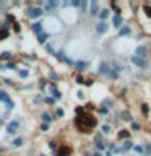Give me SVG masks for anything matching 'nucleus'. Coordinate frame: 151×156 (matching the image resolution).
Masks as SVG:
<instances>
[{
  "instance_id": "nucleus-4",
  "label": "nucleus",
  "mask_w": 151,
  "mask_h": 156,
  "mask_svg": "<svg viewBox=\"0 0 151 156\" xmlns=\"http://www.w3.org/2000/svg\"><path fill=\"white\" fill-rule=\"evenodd\" d=\"M90 15H91V16H96V15H99V3H97V2H91Z\"/></svg>"
},
{
  "instance_id": "nucleus-29",
  "label": "nucleus",
  "mask_w": 151,
  "mask_h": 156,
  "mask_svg": "<svg viewBox=\"0 0 151 156\" xmlns=\"http://www.w3.org/2000/svg\"><path fill=\"white\" fill-rule=\"evenodd\" d=\"M141 111H143L145 114H146V112H148V106H146V104H143V106H141Z\"/></svg>"
},
{
  "instance_id": "nucleus-32",
  "label": "nucleus",
  "mask_w": 151,
  "mask_h": 156,
  "mask_svg": "<svg viewBox=\"0 0 151 156\" xmlns=\"http://www.w3.org/2000/svg\"><path fill=\"white\" fill-rule=\"evenodd\" d=\"M46 102H47V104H54V99H52V98H47Z\"/></svg>"
},
{
  "instance_id": "nucleus-15",
  "label": "nucleus",
  "mask_w": 151,
  "mask_h": 156,
  "mask_svg": "<svg viewBox=\"0 0 151 156\" xmlns=\"http://www.w3.org/2000/svg\"><path fill=\"white\" fill-rule=\"evenodd\" d=\"M143 153H145V156H151V145H146L145 146Z\"/></svg>"
},
{
  "instance_id": "nucleus-13",
  "label": "nucleus",
  "mask_w": 151,
  "mask_h": 156,
  "mask_svg": "<svg viewBox=\"0 0 151 156\" xmlns=\"http://www.w3.org/2000/svg\"><path fill=\"white\" fill-rule=\"evenodd\" d=\"M75 67L78 68V70H85V68L88 67V63H86V62H76Z\"/></svg>"
},
{
  "instance_id": "nucleus-36",
  "label": "nucleus",
  "mask_w": 151,
  "mask_h": 156,
  "mask_svg": "<svg viewBox=\"0 0 151 156\" xmlns=\"http://www.w3.org/2000/svg\"><path fill=\"white\" fill-rule=\"evenodd\" d=\"M83 112V107H76V114H81Z\"/></svg>"
},
{
  "instance_id": "nucleus-8",
  "label": "nucleus",
  "mask_w": 151,
  "mask_h": 156,
  "mask_svg": "<svg viewBox=\"0 0 151 156\" xmlns=\"http://www.w3.org/2000/svg\"><path fill=\"white\" fill-rule=\"evenodd\" d=\"M33 31L36 34H42V24L41 23H34L33 24Z\"/></svg>"
},
{
  "instance_id": "nucleus-40",
  "label": "nucleus",
  "mask_w": 151,
  "mask_h": 156,
  "mask_svg": "<svg viewBox=\"0 0 151 156\" xmlns=\"http://www.w3.org/2000/svg\"><path fill=\"white\" fill-rule=\"evenodd\" d=\"M55 156H58V154H55Z\"/></svg>"
},
{
  "instance_id": "nucleus-11",
  "label": "nucleus",
  "mask_w": 151,
  "mask_h": 156,
  "mask_svg": "<svg viewBox=\"0 0 151 156\" xmlns=\"http://www.w3.org/2000/svg\"><path fill=\"white\" fill-rule=\"evenodd\" d=\"M132 146H133V145H132V140H127L125 143H124V146H122V148H120L119 151H128V150L132 148Z\"/></svg>"
},
{
  "instance_id": "nucleus-1",
  "label": "nucleus",
  "mask_w": 151,
  "mask_h": 156,
  "mask_svg": "<svg viewBox=\"0 0 151 156\" xmlns=\"http://www.w3.org/2000/svg\"><path fill=\"white\" fill-rule=\"evenodd\" d=\"M76 125L81 132H90L93 127H96V119L90 115H80L76 119Z\"/></svg>"
},
{
  "instance_id": "nucleus-18",
  "label": "nucleus",
  "mask_w": 151,
  "mask_h": 156,
  "mask_svg": "<svg viewBox=\"0 0 151 156\" xmlns=\"http://www.w3.org/2000/svg\"><path fill=\"white\" fill-rule=\"evenodd\" d=\"M12 55H13L12 52H3L2 55H0V58H12Z\"/></svg>"
},
{
  "instance_id": "nucleus-23",
  "label": "nucleus",
  "mask_w": 151,
  "mask_h": 156,
  "mask_svg": "<svg viewBox=\"0 0 151 156\" xmlns=\"http://www.w3.org/2000/svg\"><path fill=\"white\" fill-rule=\"evenodd\" d=\"M5 68H10V70H15V68H16V65H15L13 62H10V63H7V67Z\"/></svg>"
},
{
  "instance_id": "nucleus-16",
  "label": "nucleus",
  "mask_w": 151,
  "mask_h": 156,
  "mask_svg": "<svg viewBox=\"0 0 151 156\" xmlns=\"http://www.w3.org/2000/svg\"><path fill=\"white\" fill-rule=\"evenodd\" d=\"M128 135H130V132H128V130H122L120 133H119V138H127Z\"/></svg>"
},
{
  "instance_id": "nucleus-30",
  "label": "nucleus",
  "mask_w": 151,
  "mask_h": 156,
  "mask_svg": "<svg viewBox=\"0 0 151 156\" xmlns=\"http://www.w3.org/2000/svg\"><path fill=\"white\" fill-rule=\"evenodd\" d=\"M55 146H57V145L54 143V141H49V148H52V150H54V148H55Z\"/></svg>"
},
{
  "instance_id": "nucleus-6",
  "label": "nucleus",
  "mask_w": 151,
  "mask_h": 156,
  "mask_svg": "<svg viewBox=\"0 0 151 156\" xmlns=\"http://www.w3.org/2000/svg\"><path fill=\"white\" fill-rule=\"evenodd\" d=\"M96 31L99 33V34H102V33H106L107 31V24L102 21V23H99V24H96Z\"/></svg>"
},
{
  "instance_id": "nucleus-21",
  "label": "nucleus",
  "mask_w": 151,
  "mask_h": 156,
  "mask_svg": "<svg viewBox=\"0 0 151 156\" xmlns=\"http://www.w3.org/2000/svg\"><path fill=\"white\" fill-rule=\"evenodd\" d=\"M122 119H124V120H130L132 115L128 114V112H124V114H122Z\"/></svg>"
},
{
  "instance_id": "nucleus-20",
  "label": "nucleus",
  "mask_w": 151,
  "mask_h": 156,
  "mask_svg": "<svg viewBox=\"0 0 151 156\" xmlns=\"http://www.w3.org/2000/svg\"><path fill=\"white\" fill-rule=\"evenodd\" d=\"M128 33H130V29H128V28H122L119 34H120V36H124V34H128Z\"/></svg>"
},
{
  "instance_id": "nucleus-34",
  "label": "nucleus",
  "mask_w": 151,
  "mask_h": 156,
  "mask_svg": "<svg viewBox=\"0 0 151 156\" xmlns=\"http://www.w3.org/2000/svg\"><path fill=\"white\" fill-rule=\"evenodd\" d=\"M57 115L62 117V115H63V111H62V109H57Z\"/></svg>"
},
{
  "instance_id": "nucleus-26",
  "label": "nucleus",
  "mask_w": 151,
  "mask_h": 156,
  "mask_svg": "<svg viewBox=\"0 0 151 156\" xmlns=\"http://www.w3.org/2000/svg\"><path fill=\"white\" fill-rule=\"evenodd\" d=\"M19 76H28V70H19Z\"/></svg>"
},
{
  "instance_id": "nucleus-17",
  "label": "nucleus",
  "mask_w": 151,
  "mask_h": 156,
  "mask_svg": "<svg viewBox=\"0 0 151 156\" xmlns=\"http://www.w3.org/2000/svg\"><path fill=\"white\" fill-rule=\"evenodd\" d=\"M42 120H44V122H51V120H52V117L49 115V114H46V112H44V114H42Z\"/></svg>"
},
{
  "instance_id": "nucleus-9",
  "label": "nucleus",
  "mask_w": 151,
  "mask_h": 156,
  "mask_svg": "<svg viewBox=\"0 0 151 156\" xmlns=\"http://www.w3.org/2000/svg\"><path fill=\"white\" fill-rule=\"evenodd\" d=\"M112 21H114V26H115V28H120V26H122V16H120V15H115Z\"/></svg>"
},
{
  "instance_id": "nucleus-14",
  "label": "nucleus",
  "mask_w": 151,
  "mask_h": 156,
  "mask_svg": "<svg viewBox=\"0 0 151 156\" xmlns=\"http://www.w3.org/2000/svg\"><path fill=\"white\" fill-rule=\"evenodd\" d=\"M107 72H109V65H107V63H101L99 73H107Z\"/></svg>"
},
{
  "instance_id": "nucleus-38",
  "label": "nucleus",
  "mask_w": 151,
  "mask_h": 156,
  "mask_svg": "<svg viewBox=\"0 0 151 156\" xmlns=\"http://www.w3.org/2000/svg\"><path fill=\"white\" fill-rule=\"evenodd\" d=\"M94 156H102V154H101V153H96V154H94Z\"/></svg>"
},
{
  "instance_id": "nucleus-33",
  "label": "nucleus",
  "mask_w": 151,
  "mask_h": 156,
  "mask_svg": "<svg viewBox=\"0 0 151 156\" xmlns=\"http://www.w3.org/2000/svg\"><path fill=\"white\" fill-rule=\"evenodd\" d=\"M106 104H107V107H112V106H114V104H112V101H111V99H107V101H106Z\"/></svg>"
},
{
  "instance_id": "nucleus-31",
  "label": "nucleus",
  "mask_w": 151,
  "mask_h": 156,
  "mask_svg": "<svg viewBox=\"0 0 151 156\" xmlns=\"http://www.w3.org/2000/svg\"><path fill=\"white\" fill-rule=\"evenodd\" d=\"M7 36H8L7 31H2V33H0V37H7Z\"/></svg>"
},
{
  "instance_id": "nucleus-28",
  "label": "nucleus",
  "mask_w": 151,
  "mask_h": 156,
  "mask_svg": "<svg viewBox=\"0 0 151 156\" xmlns=\"http://www.w3.org/2000/svg\"><path fill=\"white\" fill-rule=\"evenodd\" d=\"M99 112H101V114H107V107H104V106H102L101 109H99Z\"/></svg>"
},
{
  "instance_id": "nucleus-22",
  "label": "nucleus",
  "mask_w": 151,
  "mask_h": 156,
  "mask_svg": "<svg viewBox=\"0 0 151 156\" xmlns=\"http://www.w3.org/2000/svg\"><path fill=\"white\" fill-rule=\"evenodd\" d=\"M47 39V34H39V42H46Z\"/></svg>"
},
{
  "instance_id": "nucleus-25",
  "label": "nucleus",
  "mask_w": 151,
  "mask_h": 156,
  "mask_svg": "<svg viewBox=\"0 0 151 156\" xmlns=\"http://www.w3.org/2000/svg\"><path fill=\"white\" fill-rule=\"evenodd\" d=\"M143 10L146 12V15H148V16H151V7H143Z\"/></svg>"
},
{
  "instance_id": "nucleus-27",
  "label": "nucleus",
  "mask_w": 151,
  "mask_h": 156,
  "mask_svg": "<svg viewBox=\"0 0 151 156\" xmlns=\"http://www.w3.org/2000/svg\"><path fill=\"white\" fill-rule=\"evenodd\" d=\"M135 151H136V153H143V146H135Z\"/></svg>"
},
{
  "instance_id": "nucleus-3",
  "label": "nucleus",
  "mask_w": 151,
  "mask_h": 156,
  "mask_svg": "<svg viewBox=\"0 0 151 156\" xmlns=\"http://www.w3.org/2000/svg\"><path fill=\"white\" fill-rule=\"evenodd\" d=\"M132 62L136 63V67H140V68H146V67H148V63H146L143 58H141V57H136V55L132 57Z\"/></svg>"
},
{
  "instance_id": "nucleus-10",
  "label": "nucleus",
  "mask_w": 151,
  "mask_h": 156,
  "mask_svg": "<svg viewBox=\"0 0 151 156\" xmlns=\"http://www.w3.org/2000/svg\"><path fill=\"white\" fill-rule=\"evenodd\" d=\"M145 55H146V47L140 46L138 49H136V57H145Z\"/></svg>"
},
{
  "instance_id": "nucleus-12",
  "label": "nucleus",
  "mask_w": 151,
  "mask_h": 156,
  "mask_svg": "<svg viewBox=\"0 0 151 156\" xmlns=\"http://www.w3.org/2000/svg\"><path fill=\"white\" fill-rule=\"evenodd\" d=\"M107 16H109V10H107V8H104V10H101V12H99V18L102 20V21H104Z\"/></svg>"
},
{
  "instance_id": "nucleus-7",
  "label": "nucleus",
  "mask_w": 151,
  "mask_h": 156,
  "mask_svg": "<svg viewBox=\"0 0 151 156\" xmlns=\"http://www.w3.org/2000/svg\"><path fill=\"white\" fill-rule=\"evenodd\" d=\"M0 101H3L5 104H10V102H12V101H10V98H8V94L5 91H0Z\"/></svg>"
},
{
  "instance_id": "nucleus-37",
  "label": "nucleus",
  "mask_w": 151,
  "mask_h": 156,
  "mask_svg": "<svg viewBox=\"0 0 151 156\" xmlns=\"http://www.w3.org/2000/svg\"><path fill=\"white\" fill-rule=\"evenodd\" d=\"M41 129H42V130H44V132H46V130H47V129H49V127H47V124H42V127H41Z\"/></svg>"
},
{
  "instance_id": "nucleus-24",
  "label": "nucleus",
  "mask_w": 151,
  "mask_h": 156,
  "mask_svg": "<svg viewBox=\"0 0 151 156\" xmlns=\"http://www.w3.org/2000/svg\"><path fill=\"white\" fill-rule=\"evenodd\" d=\"M102 132H104V133H111V127L109 125H104V127H102Z\"/></svg>"
},
{
  "instance_id": "nucleus-35",
  "label": "nucleus",
  "mask_w": 151,
  "mask_h": 156,
  "mask_svg": "<svg viewBox=\"0 0 151 156\" xmlns=\"http://www.w3.org/2000/svg\"><path fill=\"white\" fill-rule=\"evenodd\" d=\"M72 5H73V7H78V5H80V2H78V0H73Z\"/></svg>"
},
{
  "instance_id": "nucleus-2",
  "label": "nucleus",
  "mask_w": 151,
  "mask_h": 156,
  "mask_svg": "<svg viewBox=\"0 0 151 156\" xmlns=\"http://www.w3.org/2000/svg\"><path fill=\"white\" fill-rule=\"evenodd\" d=\"M26 13H28L29 18H39V16L42 15V10L37 8V7H29V8L26 10Z\"/></svg>"
},
{
  "instance_id": "nucleus-19",
  "label": "nucleus",
  "mask_w": 151,
  "mask_h": 156,
  "mask_svg": "<svg viewBox=\"0 0 151 156\" xmlns=\"http://www.w3.org/2000/svg\"><path fill=\"white\" fill-rule=\"evenodd\" d=\"M23 145V138H16L13 141V146H21Z\"/></svg>"
},
{
  "instance_id": "nucleus-5",
  "label": "nucleus",
  "mask_w": 151,
  "mask_h": 156,
  "mask_svg": "<svg viewBox=\"0 0 151 156\" xmlns=\"http://www.w3.org/2000/svg\"><path fill=\"white\" fill-rule=\"evenodd\" d=\"M18 127H19L18 122H12V124L7 125V132H8V133H15V132L18 130Z\"/></svg>"
},
{
  "instance_id": "nucleus-39",
  "label": "nucleus",
  "mask_w": 151,
  "mask_h": 156,
  "mask_svg": "<svg viewBox=\"0 0 151 156\" xmlns=\"http://www.w3.org/2000/svg\"><path fill=\"white\" fill-rule=\"evenodd\" d=\"M2 151H3V150H2V148H0V153H2Z\"/></svg>"
}]
</instances>
